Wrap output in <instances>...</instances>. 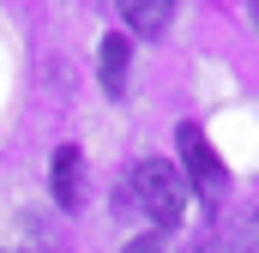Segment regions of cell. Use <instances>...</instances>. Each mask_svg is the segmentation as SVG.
Returning a JSON list of instances; mask_svg holds the SVG:
<instances>
[{"mask_svg": "<svg viewBox=\"0 0 259 253\" xmlns=\"http://www.w3.org/2000/svg\"><path fill=\"white\" fill-rule=\"evenodd\" d=\"M127 199L151 217V223H157V229H175V223L187 217V181H181V169H175V163H163V157L133 163Z\"/></svg>", "mask_w": 259, "mask_h": 253, "instance_id": "6da1fadb", "label": "cell"}, {"mask_svg": "<svg viewBox=\"0 0 259 253\" xmlns=\"http://www.w3.org/2000/svg\"><path fill=\"white\" fill-rule=\"evenodd\" d=\"M181 169H187V181H193V193H205V199H223L229 193V169L217 163V151L205 145V133H199L193 121H181Z\"/></svg>", "mask_w": 259, "mask_h": 253, "instance_id": "7a4b0ae2", "label": "cell"}, {"mask_svg": "<svg viewBox=\"0 0 259 253\" xmlns=\"http://www.w3.org/2000/svg\"><path fill=\"white\" fill-rule=\"evenodd\" d=\"M49 187H55V205H61V211H78V205H84L91 169H84V151H78V145H61V151H55V163H49Z\"/></svg>", "mask_w": 259, "mask_h": 253, "instance_id": "3957f363", "label": "cell"}, {"mask_svg": "<svg viewBox=\"0 0 259 253\" xmlns=\"http://www.w3.org/2000/svg\"><path fill=\"white\" fill-rule=\"evenodd\" d=\"M127 72H133V43L109 30V36H103V49H97V78H103V91H109L115 103L127 97Z\"/></svg>", "mask_w": 259, "mask_h": 253, "instance_id": "277c9868", "label": "cell"}, {"mask_svg": "<svg viewBox=\"0 0 259 253\" xmlns=\"http://www.w3.org/2000/svg\"><path fill=\"white\" fill-rule=\"evenodd\" d=\"M121 12H127V24L139 36H163L169 18H175V0H121Z\"/></svg>", "mask_w": 259, "mask_h": 253, "instance_id": "5b68a950", "label": "cell"}, {"mask_svg": "<svg viewBox=\"0 0 259 253\" xmlns=\"http://www.w3.org/2000/svg\"><path fill=\"white\" fill-rule=\"evenodd\" d=\"M223 247H229V253H253L259 247V205H235V211H229Z\"/></svg>", "mask_w": 259, "mask_h": 253, "instance_id": "8992f818", "label": "cell"}, {"mask_svg": "<svg viewBox=\"0 0 259 253\" xmlns=\"http://www.w3.org/2000/svg\"><path fill=\"white\" fill-rule=\"evenodd\" d=\"M127 253H169V247H163V229H151V235H139V241H127Z\"/></svg>", "mask_w": 259, "mask_h": 253, "instance_id": "52a82bcc", "label": "cell"}, {"mask_svg": "<svg viewBox=\"0 0 259 253\" xmlns=\"http://www.w3.org/2000/svg\"><path fill=\"white\" fill-rule=\"evenodd\" d=\"M187 253H211V241H193V247H187Z\"/></svg>", "mask_w": 259, "mask_h": 253, "instance_id": "ba28073f", "label": "cell"}, {"mask_svg": "<svg viewBox=\"0 0 259 253\" xmlns=\"http://www.w3.org/2000/svg\"><path fill=\"white\" fill-rule=\"evenodd\" d=\"M253 24H259V0H253Z\"/></svg>", "mask_w": 259, "mask_h": 253, "instance_id": "9c48e42d", "label": "cell"}]
</instances>
